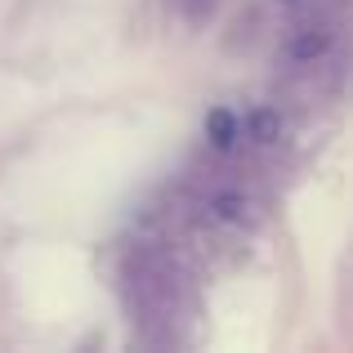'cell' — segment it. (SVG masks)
I'll use <instances>...</instances> for the list:
<instances>
[{"mask_svg":"<svg viewBox=\"0 0 353 353\" xmlns=\"http://www.w3.org/2000/svg\"><path fill=\"white\" fill-rule=\"evenodd\" d=\"M300 9H309V14L291 23L282 54H286V63H291V68H322V63L336 54V45H340L336 18L322 14V9H313V0H309V5H300Z\"/></svg>","mask_w":353,"mask_h":353,"instance_id":"1","label":"cell"},{"mask_svg":"<svg viewBox=\"0 0 353 353\" xmlns=\"http://www.w3.org/2000/svg\"><path fill=\"white\" fill-rule=\"evenodd\" d=\"M210 210H215V219H224V224H233V228H241V224H255V201L246 197V192H215L210 197Z\"/></svg>","mask_w":353,"mask_h":353,"instance_id":"2","label":"cell"},{"mask_svg":"<svg viewBox=\"0 0 353 353\" xmlns=\"http://www.w3.org/2000/svg\"><path fill=\"white\" fill-rule=\"evenodd\" d=\"M206 139L219 148V152H233L237 139H241V117H233L228 108H215V112L206 117Z\"/></svg>","mask_w":353,"mask_h":353,"instance_id":"3","label":"cell"},{"mask_svg":"<svg viewBox=\"0 0 353 353\" xmlns=\"http://www.w3.org/2000/svg\"><path fill=\"white\" fill-rule=\"evenodd\" d=\"M246 130H250V139H259V143H273L282 125H277V112H273V108H259V112H250Z\"/></svg>","mask_w":353,"mask_h":353,"instance_id":"4","label":"cell"},{"mask_svg":"<svg viewBox=\"0 0 353 353\" xmlns=\"http://www.w3.org/2000/svg\"><path fill=\"white\" fill-rule=\"evenodd\" d=\"M215 5H219V0H174V9H179V14L188 18L192 27H197V23H206V18L215 14Z\"/></svg>","mask_w":353,"mask_h":353,"instance_id":"5","label":"cell"},{"mask_svg":"<svg viewBox=\"0 0 353 353\" xmlns=\"http://www.w3.org/2000/svg\"><path fill=\"white\" fill-rule=\"evenodd\" d=\"M282 5H295V9H300V5H309V0H282Z\"/></svg>","mask_w":353,"mask_h":353,"instance_id":"6","label":"cell"}]
</instances>
